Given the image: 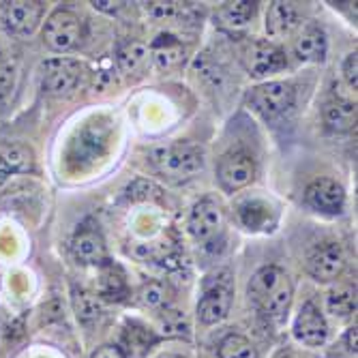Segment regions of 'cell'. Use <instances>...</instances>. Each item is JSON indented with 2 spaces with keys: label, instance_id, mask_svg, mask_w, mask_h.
Instances as JSON below:
<instances>
[{
  "label": "cell",
  "instance_id": "cell-19",
  "mask_svg": "<svg viewBox=\"0 0 358 358\" xmlns=\"http://www.w3.org/2000/svg\"><path fill=\"white\" fill-rule=\"evenodd\" d=\"M152 58L161 69H174L185 60V50L174 37H159L152 43Z\"/></svg>",
  "mask_w": 358,
  "mask_h": 358
},
{
  "label": "cell",
  "instance_id": "cell-11",
  "mask_svg": "<svg viewBox=\"0 0 358 358\" xmlns=\"http://www.w3.org/2000/svg\"><path fill=\"white\" fill-rule=\"evenodd\" d=\"M305 202L309 208L324 215H339L345 206L343 187L331 178H317L305 191Z\"/></svg>",
  "mask_w": 358,
  "mask_h": 358
},
{
  "label": "cell",
  "instance_id": "cell-3",
  "mask_svg": "<svg viewBox=\"0 0 358 358\" xmlns=\"http://www.w3.org/2000/svg\"><path fill=\"white\" fill-rule=\"evenodd\" d=\"M80 37H82V22L73 11L58 9L45 20L43 41L52 52L64 54L73 50L80 43Z\"/></svg>",
  "mask_w": 358,
  "mask_h": 358
},
{
  "label": "cell",
  "instance_id": "cell-7",
  "mask_svg": "<svg viewBox=\"0 0 358 358\" xmlns=\"http://www.w3.org/2000/svg\"><path fill=\"white\" fill-rule=\"evenodd\" d=\"M82 78V64L71 58H50L41 69L43 88L52 94L71 92Z\"/></svg>",
  "mask_w": 358,
  "mask_h": 358
},
{
  "label": "cell",
  "instance_id": "cell-8",
  "mask_svg": "<svg viewBox=\"0 0 358 358\" xmlns=\"http://www.w3.org/2000/svg\"><path fill=\"white\" fill-rule=\"evenodd\" d=\"M217 178L225 191H238L253 182L255 178V161L247 152H230L219 161Z\"/></svg>",
  "mask_w": 358,
  "mask_h": 358
},
{
  "label": "cell",
  "instance_id": "cell-25",
  "mask_svg": "<svg viewBox=\"0 0 358 358\" xmlns=\"http://www.w3.org/2000/svg\"><path fill=\"white\" fill-rule=\"evenodd\" d=\"M144 58H146V45L140 43V41L127 43L118 52V64H120L122 71H134V69H138L140 64L144 62Z\"/></svg>",
  "mask_w": 358,
  "mask_h": 358
},
{
  "label": "cell",
  "instance_id": "cell-34",
  "mask_svg": "<svg viewBox=\"0 0 358 358\" xmlns=\"http://www.w3.org/2000/svg\"><path fill=\"white\" fill-rule=\"evenodd\" d=\"M157 358H182V356H178V354H170V352H166V354H159Z\"/></svg>",
  "mask_w": 358,
  "mask_h": 358
},
{
  "label": "cell",
  "instance_id": "cell-28",
  "mask_svg": "<svg viewBox=\"0 0 358 358\" xmlns=\"http://www.w3.org/2000/svg\"><path fill=\"white\" fill-rule=\"evenodd\" d=\"M13 86H15V69H13V64L0 54V99L9 96Z\"/></svg>",
  "mask_w": 358,
  "mask_h": 358
},
{
  "label": "cell",
  "instance_id": "cell-6",
  "mask_svg": "<svg viewBox=\"0 0 358 358\" xmlns=\"http://www.w3.org/2000/svg\"><path fill=\"white\" fill-rule=\"evenodd\" d=\"M43 17V3H28V0H13L5 3L0 9V20L9 35L26 37L41 24Z\"/></svg>",
  "mask_w": 358,
  "mask_h": 358
},
{
  "label": "cell",
  "instance_id": "cell-4",
  "mask_svg": "<svg viewBox=\"0 0 358 358\" xmlns=\"http://www.w3.org/2000/svg\"><path fill=\"white\" fill-rule=\"evenodd\" d=\"M249 103L266 120L279 118L294 103V86L289 82H266L251 90Z\"/></svg>",
  "mask_w": 358,
  "mask_h": 358
},
{
  "label": "cell",
  "instance_id": "cell-17",
  "mask_svg": "<svg viewBox=\"0 0 358 358\" xmlns=\"http://www.w3.org/2000/svg\"><path fill=\"white\" fill-rule=\"evenodd\" d=\"M299 26V13L289 3H273L266 15V30L271 37H285Z\"/></svg>",
  "mask_w": 358,
  "mask_h": 358
},
{
  "label": "cell",
  "instance_id": "cell-26",
  "mask_svg": "<svg viewBox=\"0 0 358 358\" xmlns=\"http://www.w3.org/2000/svg\"><path fill=\"white\" fill-rule=\"evenodd\" d=\"M168 287L164 283H148L142 289V303L150 309H164L168 305Z\"/></svg>",
  "mask_w": 358,
  "mask_h": 358
},
{
  "label": "cell",
  "instance_id": "cell-27",
  "mask_svg": "<svg viewBox=\"0 0 358 358\" xmlns=\"http://www.w3.org/2000/svg\"><path fill=\"white\" fill-rule=\"evenodd\" d=\"M101 289H103V294L108 296H116L120 299V294H124V275L120 273V268H108L103 271V281H101Z\"/></svg>",
  "mask_w": 358,
  "mask_h": 358
},
{
  "label": "cell",
  "instance_id": "cell-12",
  "mask_svg": "<svg viewBox=\"0 0 358 358\" xmlns=\"http://www.w3.org/2000/svg\"><path fill=\"white\" fill-rule=\"evenodd\" d=\"M247 69L251 76L255 78H262V76H268V73H277L281 69H285V54L277 48V45H271V43H253L249 50H247Z\"/></svg>",
  "mask_w": 358,
  "mask_h": 358
},
{
  "label": "cell",
  "instance_id": "cell-1",
  "mask_svg": "<svg viewBox=\"0 0 358 358\" xmlns=\"http://www.w3.org/2000/svg\"><path fill=\"white\" fill-rule=\"evenodd\" d=\"M294 285H292L285 271L279 266L259 268L249 281V299L251 303L275 322H281L292 305Z\"/></svg>",
  "mask_w": 358,
  "mask_h": 358
},
{
  "label": "cell",
  "instance_id": "cell-15",
  "mask_svg": "<svg viewBox=\"0 0 358 358\" xmlns=\"http://www.w3.org/2000/svg\"><path fill=\"white\" fill-rule=\"evenodd\" d=\"M294 52L303 62H322L327 58V35L320 26H307L294 43Z\"/></svg>",
  "mask_w": 358,
  "mask_h": 358
},
{
  "label": "cell",
  "instance_id": "cell-21",
  "mask_svg": "<svg viewBox=\"0 0 358 358\" xmlns=\"http://www.w3.org/2000/svg\"><path fill=\"white\" fill-rule=\"evenodd\" d=\"M238 217H241V223L247 227V230H262L271 219V208L266 202L247 200L238 206Z\"/></svg>",
  "mask_w": 358,
  "mask_h": 358
},
{
  "label": "cell",
  "instance_id": "cell-23",
  "mask_svg": "<svg viewBox=\"0 0 358 358\" xmlns=\"http://www.w3.org/2000/svg\"><path fill=\"white\" fill-rule=\"evenodd\" d=\"M329 311L335 317H350L356 311V296H354V289L352 287H337L329 294Z\"/></svg>",
  "mask_w": 358,
  "mask_h": 358
},
{
  "label": "cell",
  "instance_id": "cell-9",
  "mask_svg": "<svg viewBox=\"0 0 358 358\" xmlns=\"http://www.w3.org/2000/svg\"><path fill=\"white\" fill-rule=\"evenodd\" d=\"M345 266L343 251L337 243H322L307 257V271L315 281H335Z\"/></svg>",
  "mask_w": 358,
  "mask_h": 358
},
{
  "label": "cell",
  "instance_id": "cell-20",
  "mask_svg": "<svg viewBox=\"0 0 358 358\" xmlns=\"http://www.w3.org/2000/svg\"><path fill=\"white\" fill-rule=\"evenodd\" d=\"M257 5L249 3V0H238V3H225L219 11V20L230 26V28H243L251 22V17L255 15Z\"/></svg>",
  "mask_w": 358,
  "mask_h": 358
},
{
  "label": "cell",
  "instance_id": "cell-2",
  "mask_svg": "<svg viewBox=\"0 0 358 358\" xmlns=\"http://www.w3.org/2000/svg\"><path fill=\"white\" fill-rule=\"evenodd\" d=\"M152 164L170 180H187L202 172L204 155L193 144H174L170 148H159L152 155Z\"/></svg>",
  "mask_w": 358,
  "mask_h": 358
},
{
  "label": "cell",
  "instance_id": "cell-18",
  "mask_svg": "<svg viewBox=\"0 0 358 358\" xmlns=\"http://www.w3.org/2000/svg\"><path fill=\"white\" fill-rule=\"evenodd\" d=\"M32 170V152L24 146H5L0 148V182L11 174Z\"/></svg>",
  "mask_w": 358,
  "mask_h": 358
},
{
  "label": "cell",
  "instance_id": "cell-10",
  "mask_svg": "<svg viewBox=\"0 0 358 358\" xmlns=\"http://www.w3.org/2000/svg\"><path fill=\"white\" fill-rule=\"evenodd\" d=\"M294 337L309 348H320L329 339V324L315 303H305L294 320Z\"/></svg>",
  "mask_w": 358,
  "mask_h": 358
},
{
  "label": "cell",
  "instance_id": "cell-24",
  "mask_svg": "<svg viewBox=\"0 0 358 358\" xmlns=\"http://www.w3.org/2000/svg\"><path fill=\"white\" fill-rule=\"evenodd\" d=\"M159 329L164 331L168 337H189V322L187 317L180 313V311H174V309H166V311H161L159 315Z\"/></svg>",
  "mask_w": 358,
  "mask_h": 358
},
{
  "label": "cell",
  "instance_id": "cell-16",
  "mask_svg": "<svg viewBox=\"0 0 358 358\" xmlns=\"http://www.w3.org/2000/svg\"><path fill=\"white\" fill-rule=\"evenodd\" d=\"M322 116H324V122L329 124V129L343 134V131H350L356 122V106L337 96V99L324 103Z\"/></svg>",
  "mask_w": 358,
  "mask_h": 358
},
{
  "label": "cell",
  "instance_id": "cell-14",
  "mask_svg": "<svg viewBox=\"0 0 358 358\" xmlns=\"http://www.w3.org/2000/svg\"><path fill=\"white\" fill-rule=\"evenodd\" d=\"M230 305H232V296L230 289H225L221 285L208 289L204 299L198 303V317L206 327H213V324H219L227 313H230Z\"/></svg>",
  "mask_w": 358,
  "mask_h": 358
},
{
  "label": "cell",
  "instance_id": "cell-30",
  "mask_svg": "<svg viewBox=\"0 0 358 358\" xmlns=\"http://www.w3.org/2000/svg\"><path fill=\"white\" fill-rule=\"evenodd\" d=\"M176 11L174 3H146V13L155 20H166L172 17Z\"/></svg>",
  "mask_w": 358,
  "mask_h": 358
},
{
  "label": "cell",
  "instance_id": "cell-35",
  "mask_svg": "<svg viewBox=\"0 0 358 358\" xmlns=\"http://www.w3.org/2000/svg\"><path fill=\"white\" fill-rule=\"evenodd\" d=\"M277 358H299V356H294V354H289V352H281Z\"/></svg>",
  "mask_w": 358,
  "mask_h": 358
},
{
  "label": "cell",
  "instance_id": "cell-32",
  "mask_svg": "<svg viewBox=\"0 0 358 358\" xmlns=\"http://www.w3.org/2000/svg\"><path fill=\"white\" fill-rule=\"evenodd\" d=\"M90 358H124V354L116 345H101V348L94 350V354Z\"/></svg>",
  "mask_w": 358,
  "mask_h": 358
},
{
  "label": "cell",
  "instance_id": "cell-33",
  "mask_svg": "<svg viewBox=\"0 0 358 358\" xmlns=\"http://www.w3.org/2000/svg\"><path fill=\"white\" fill-rule=\"evenodd\" d=\"M94 9H99V11H108V13H116L120 7H124V3H92Z\"/></svg>",
  "mask_w": 358,
  "mask_h": 358
},
{
  "label": "cell",
  "instance_id": "cell-5",
  "mask_svg": "<svg viewBox=\"0 0 358 358\" xmlns=\"http://www.w3.org/2000/svg\"><path fill=\"white\" fill-rule=\"evenodd\" d=\"M223 225H225V217L215 200L206 198L193 206L189 217V232L198 243L202 245L215 243L223 234Z\"/></svg>",
  "mask_w": 358,
  "mask_h": 358
},
{
  "label": "cell",
  "instance_id": "cell-31",
  "mask_svg": "<svg viewBox=\"0 0 358 358\" xmlns=\"http://www.w3.org/2000/svg\"><path fill=\"white\" fill-rule=\"evenodd\" d=\"M356 71H358V64H356V52H354V54H348V58L343 60V78L352 88H356V84H358Z\"/></svg>",
  "mask_w": 358,
  "mask_h": 358
},
{
  "label": "cell",
  "instance_id": "cell-13",
  "mask_svg": "<svg viewBox=\"0 0 358 358\" xmlns=\"http://www.w3.org/2000/svg\"><path fill=\"white\" fill-rule=\"evenodd\" d=\"M71 251L76 259L84 264H101L106 262V241L94 225H84L71 241Z\"/></svg>",
  "mask_w": 358,
  "mask_h": 358
},
{
  "label": "cell",
  "instance_id": "cell-29",
  "mask_svg": "<svg viewBox=\"0 0 358 358\" xmlns=\"http://www.w3.org/2000/svg\"><path fill=\"white\" fill-rule=\"evenodd\" d=\"M78 315L82 320H88V317H96L99 315V305L96 301L90 296V294H80L78 296Z\"/></svg>",
  "mask_w": 358,
  "mask_h": 358
},
{
  "label": "cell",
  "instance_id": "cell-22",
  "mask_svg": "<svg viewBox=\"0 0 358 358\" xmlns=\"http://www.w3.org/2000/svg\"><path fill=\"white\" fill-rule=\"evenodd\" d=\"M219 358H257V350L243 335H227L219 345Z\"/></svg>",
  "mask_w": 358,
  "mask_h": 358
}]
</instances>
